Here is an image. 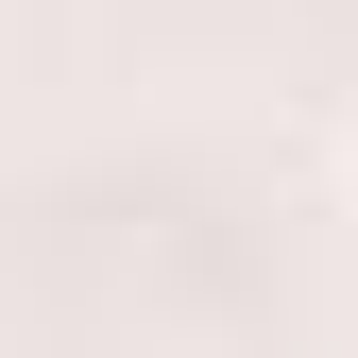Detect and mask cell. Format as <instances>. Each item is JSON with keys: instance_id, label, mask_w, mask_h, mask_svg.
<instances>
[{"instance_id": "7a4b0ae2", "label": "cell", "mask_w": 358, "mask_h": 358, "mask_svg": "<svg viewBox=\"0 0 358 358\" xmlns=\"http://www.w3.org/2000/svg\"><path fill=\"white\" fill-rule=\"evenodd\" d=\"M341 188H358V120H341Z\"/></svg>"}, {"instance_id": "6da1fadb", "label": "cell", "mask_w": 358, "mask_h": 358, "mask_svg": "<svg viewBox=\"0 0 358 358\" xmlns=\"http://www.w3.org/2000/svg\"><path fill=\"white\" fill-rule=\"evenodd\" d=\"M154 358H239V341H154Z\"/></svg>"}]
</instances>
